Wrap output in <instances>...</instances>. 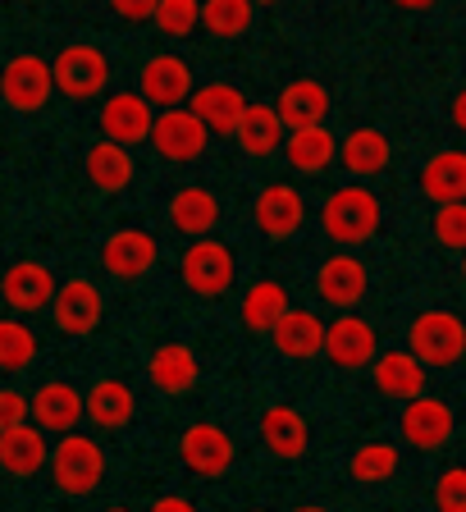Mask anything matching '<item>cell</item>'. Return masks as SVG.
Masks as SVG:
<instances>
[{"mask_svg":"<svg viewBox=\"0 0 466 512\" xmlns=\"http://www.w3.org/2000/svg\"><path fill=\"white\" fill-rule=\"evenodd\" d=\"M288 307H293V298H288V288L279 284V279H256V284L243 293L238 320H243V330H252V334H270L275 320L284 316Z\"/></svg>","mask_w":466,"mask_h":512,"instance_id":"obj_32","label":"cell"},{"mask_svg":"<svg viewBox=\"0 0 466 512\" xmlns=\"http://www.w3.org/2000/svg\"><path fill=\"white\" fill-rule=\"evenodd\" d=\"M329 92L325 83H316V78H293V83H284V92H279L275 101V115L279 124L293 133V128H320L329 119Z\"/></svg>","mask_w":466,"mask_h":512,"instance_id":"obj_24","label":"cell"},{"mask_svg":"<svg viewBox=\"0 0 466 512\" xmlns=\"http://www.w3.org/2000/svg\"><path fill=\"white\" fill-rule=\"evenodd\" d=\"M51 92H55V78H51V64H46L42 55L19 51L0 64V101L10 110H19V115L46 110Z\"/></svg>","mask_w":466,"mask_h":512,"instance_id":"obj_6","label":"cell"},{"mask_svg":"<svg viewBox=\"0 0 466 512\" xmlns=\"http://www.w3.org/2000/svg\"><path fill=\"white\" fill-rule=\"evenodd\" d=\"M83 412L96 430H128L133 416H138V398H133V389L124 380L106 375V380H96L83 394Z\"/></svg>","mask_w":466,"mask_h":512,"instance_id":"obj_25","label":"cell"},{"mask_svg":"<svg viewBox=\"0 0 466 512\" xmlns=\"http://www.w3.org/2000/svg\"><path fill=\"white\" fill-rule=\"evenodd\" d=\"M293 512H329V508H325V503H297Z\"/></svg>","mask_w":466,"mask_h":512,"instance_id":"obj_44","label":"cell"},{"mask_svg":"<svg viewBox=\"0 0 466 512\" xmlns=\"http://www.w3.org/2000/svg\"><path fill=\"white\" fill-rule=\"evenodd\" d=\"M233 138H238V147H243L252 160H265V156H275V151L284 147V124H279L275 106L247 101L243 119H238V128H233Z\"/></svg>","mask_w":466,"mask_h":512,"instance_id":"obj_31","label":"cell"},{"mask_svg":"<svg viewBox=\"0 0 466 512\" xmlns=\"http://www.w3.org/2000/svg\"><path fill=\"white\" fill-rule=\"evenodd\" d=\"M165 220H170V229L183 238H211L215 224H220V197H215L211 188H202V183H188V188H179L170 197Z\"/></svg>","mask_w":466,"mask_h":512,"instance_id":"obj_21","label":"cell"},{"mask_svg":"<svg viewBox=\"0 0 466 512\" xmlns=\"http://www.w3.org/2000/svg\"><path fill=\"white\" fill-rule=\"evenodd\" d=\"M46 458H51V453H46V430L28 426V421L0 430V471H5V476L28 480L46 467Z\"/></svg>","mask_w":466,"mask_h":512,"instance_id":"obj_27","label":"cell"},{"mask_svg":"<svg viewBox=\"0 0 466 512\" xmlns=\"http://www.w3.org/2000/svg\"><path fill=\"white\" fill-rule=\"evenodd\" d=\"M247 512H265V508H247Z\"/></svg>","mask_w":466,"mask_h":512,"instance_id":"obj_47","label":"cell"},{"mask_svg":"<svg viewBox=\"0 0 466 512\" xmlns=\"http://www.w3.org/2000/svg\"><path fill=\"white\" fill-rule=\"evenodd\" d=\"M371 293V270L361 256H348V252H334L329 261H320L316 270V298L334 311H352L366 302Z\"/></svg>","mask_w":466,"mask_h":512,"instance_id":"obj_12","label":"cell"},{"mask_svg":"<svg viewBox=\"0 0 466 512\" xmlns=\"http://www.w3.org/2000/svg\"><path fill=\"white\" fill-rule=\"evenodd\" d=\"M339 160H343V170H348L352 179H375V174L389 170L393 147H389V138H384L380 128L361 124V128H352V133H343Z\"/></svg>","mask_w":466,"mask_h":512,"instance_id":"obj_28","label":"cell"},{"mask_svg":"<svg viewBox=\"0 0 466 512\" xmlns=\"http://www.w3.org/2000/svg\"><path fill=\"white\" fill-rule=\"evenodd\" d=\"M252 224H256V234L275 238V243L293 238L297 229L307 224V202H302V192H297L293 183H270V188H261L252 202Z\"/></svg>","mask_w":466,"mask_h":512,"instance_id":"obj_15","label":"cell"},{"mask_svg":"<svg viewBox=\"0 0 466 512\" xmlns=\"http://www.w3.org/2000/svg\"><path fill=\"white\" fill-rule=\"evenodd\" d=\"M160 261V243L147 229H119L101 243V266L106 275H115L119 284H138L142 275H151Z\"/></svg>","mask_w":466,"mask_h":512,"instance_id":"obj_16","label":"cell"},{"mask_svg":"<svg viewBox=\"0 0 466 512\" xmlns=\"http://www.w3.org/2000/svg\"><path fill=\"white\" fill-rule=\"evenodd\" d=\"M270 343H275V352L288 357V362H311V357H320V343H325V320L311 307H288L275 320Z\"/></svg>","mask_w":466,"mask_h":512,"instance_id":"obj_20","label":"cell"},{"mask_svg":"<svg viewBox=\"0 0 466 512\" xmlns=\"http://www.w3.org/2000/svg\"><path fill=\"white\" fill-rule=\"evenodd\" d=\"M393 5H398V10H416V14H421V10H435L439 0H393Z\"/></svg>","mask_w":466,"mask_h":512,"instance_id":"obj_43","label":"cell"},{"mask_svg":"<svg viewBox=\"0 0 466 512\" xmlns=\"http://www.w3.org/2000/svg\"><path fill=\"white\" fill-rule=\"evenodd\" d=\"M243 106H247L243 87L215 78V83L192 87V106L188 110L197 115V124H202L206 133H220V138H229L233 128H238V119H243Z\"/></svg>","mask_w":466,"mask_h":512,"instance_id":"obj_19","label":"cell"},{"mask_svg":"<svg viewBox=\"0 0 466 512\" xmlns=\"http://www.w3.org/2000/svg\"><path fill=\"white\" fill-rule=\"evenodd\" d=\"M256 435H261L265 453H275L279 462H293V458H302V453L311 448V421L297 412V407L279 403V407H270V412L261 416Z\"/></svg>","mask_w":466,"mask_h":512,"instance_id":"obj_23","label":"cell"},{"mask_svg":"<svg viewBox=\"0 0 466 512\" xmlns=\"http://www.w3.org/2000/svg\"><path fill=\"white\" fill-rule=\"evenodd\" d=\"M457 430V412L444 403V398H407L403 412H398V439L412 448H421V453H435V448H444L448 439H453Z\"/></svg>","mask_w":466,"mask_h":512,"instance_id":"obj_10","label":"cell"},{"mask_svg":"<svg viewBox=\"0 0 466 512\" xmlns=\"http://www.w3.org/2000/svg\"><path fill=\"white\" fill-rule=\"evenodd\" d=\"M32 357H37V334L19 316H0V371H28Z\"/></svg>","mask_w":466,"mask_h":512,"instance_id":"obj_36","label":"cell"},{"mask_svg":"<svg viewBox=\"0 0 466 512\" xmlns=\"http://www.w3.org/2000/svg\"><path fill=\"white\" fill-rule=\"evenodd\" d=\"M380 352V330H375L366 316L357 311H339V316L325 325V343H320V357L339 371H361V366L375 362Z\"/></svg>","mask_w":466,"mask_h":512,"instance_id":"obj_7","label":"cell"},{"mask_svg":"<svg viewBox=\"0 0 466 512\" xmlns=\"http://www.w3.org/2000/svg\"><path fill=\"white\" fill-rule=\"evenodd\" d=\"M398 467H403L398 444H361V448H352V458H348V476L357 480V485H366V490L389 485V480L398 476Z\"/></svg>","mask_w":466,"mask_h":512,"instance_id":"obj_34","label":"cell"},{"mask_svg":"<svg viewBox=\"0 0 466 512\" xmlns=\"http://www.w3.org/2000/svg\"><path fill=\"white\" fill-rule=\"evenodd\" d=\"M147 138L156 147V156L170 160V165H192V160H202L206 147H211V133L197 124L192 110H165V115H156Z\"/></svg>","mask_w":466,"mask_h":512,"instance_id":"obj_11","label":"cell"},{"mask_svg":"<svg viewBox=\"0 0 466 512\" xmlns=\"http://www.w3.org/2000/svg\"><path fill=\"white\" fill-rule=\"evenodd\" d=\"M179 275L197 298H224L238 279V256L220 238H192L179 256Z\"/></svg>","mask_w":466,"mask_h":512,"instance_id":"obj_4","label":"cell"},{"mask_svg":"<svg viewBox=\"0 0 466 512\" xmlns=\"http://www.w3.org/2000/svg\"><path fill=\"white\" fill-rule=\"evenodd\" d=\"M435 238L448 252H462L466 247V206L462 202H444L435 211Z\"/></svg>","mask_w":466,"mask_h":512,"instance_id":"obj_38","label":"cell"},{"mask_svg":"<svg viewBox=\"0 0 466 512\" xmlns=\"http://www.w3.org/2000/svg\"><path fill=\"white\" fill-rule=\"evenodd\" d=\"M407 352L430 371H453L466 357V325L453 311H416L412 325H407Z\"/></svg>","mask_w":466,"mask_h":512,"instance_id":"obj_3","label":"cell"},{"mask_svg":"<svg viewBox=\"0 0 466 512\" xmlns=\"http://www.w3.org/2000/svg\"><path fill=\"white\" fill-rule=\"evenodd\" d=\"M147 512H202V508H197V503H192L188 494H160V499L151 503Z\"/></svg>","mask_w":466,"mask_h":512,"instance_id":"obj_42","label":"cell"},{"mask_svg":"<svg viewBox=\"0 0 466 512\" xmlns=\"http://www.w3.org/2000/svg\"><path fill=\"white\" fill-rule=\"evenodd\" d=\"M252 5H279V0H252Z\"/></svg>","mask_w":466,"mask_h":512,"instance_id":"obj_46","label":"cell"},{"mask_svg":"<svg viewBox=\"0 0 466 512\" xmlns=\"http://www.w3.org/2000/svg\"><path fill=\"white\" fill-rule=\"evenodd\" d=\"M106 512H133V508H128V503H110Z\"/></svg>","mask_w":466,"mask_h":512,"instance_id":"obj_45","label":"cell"},{"mask_svg":"<svg viewBox=\"0 0 466 512\" xmlns=\"http://www.w3.org/2000/svg\"><path fill=\"white\" fill-rule=\"evenodd\" d=\"M435 512H466V471L448 467L435 485Z\"/></svg>","mask_w":466,"mask_h":512,"instance_id":"obj_39","label":"cell"},{"mask_svg":"<svg viewBox=\"0 0 466 512\" xmlns=\"http://www.w3.org/2000/svg\"><path fill=\"white\" fill-rule=\"evenodd\" d=\"M151 106L138 92H110L101 96V110H96V124L106 133V142L115 147H133V142H147L151 133Z\"/></svg>","mask_w":466,"mask_h":512,"instance_id":"obj_18","label":"cell"},{"mask_svg":"<svg viewBox=\"0 0 466 512\" xmlns=\"http://www.w3.org/2000/svg\"><path fill=\"white\" fill-rule=\"evenodd\" d=\"M55 288H60V279H55L51 266H42V261H14L0 275V302L14 316H37V311L51 307Z\"/></svg>","mask_w":466,"mask_h":512,"instance_id":"obj_13","label":"cell"},{"mask_svg":"<svg viewBox=\"0 0 466 512\" xmlns=\"http://www.w3.org/2000/svg\"><path fill=\"white\" fill-rule=\"evenodd\" d=\"M51 480L55 490L69 494V499H87V494L101 490V480H106V448L96 444L92 435H69L51 448Z\"/></svg>","mask_w":466,"mask_h":512,"instance_id":"obj_2","label":"cell"},{"mask_svg":"<svg viewBox=\"0 0 466 512\" xmlns=\"http://www.w3.org/2000/svg\"><path fill=\"white\" fill-rule=\"evenodd\" d=\"M425 384H430V371H425L421 362H416L407 348H389L375 357V389H380L384 398H398V403H407V398H421Z\"/></svg>","mask_w":466,"mask_h":512,"instance_id":"obj_26","label":"cell"},{"mask_svg":"<svg viewBox=\"0 0 466 512\" xmlns=\"http://www.w3.org/2000/svg\"><path fill=\"white\" fill-rule=\"evenodd\" d=\"M28 416H32V426L46 430V435H69L83 421V389L69 380L37 384V394L28 398Z\"/></svg>","mask_w":466,"mask_h":512,"instance_id":"obj_17","label":"cell"},{"mask_svg":"<svg viewBox=\"0 0 466 512\" xmlns=\"http://www.w3.org/2000/svg\"><path fill=\"white\" fill-rule=\"evenodd\" d=\"M110 10L119 14L124 23H147L156 14V0H106Z\"/></svg>","mask_w":466,"mask_h":512,"instance_id":"obj_41","label":"cell"},{"mask_svg":"<svg viewBox=\"0 0 466 512\" xmlns=\"http://www.w3.org/2000/svg\"><path fill=\"white\" fill-rule=\"evenodd\" d=\"M279 151H284V160L297 174H325L329 165L339 160V138H334L325 124L320 128H293Z\"/></svg>","mask_w":466,"mask_h":512,"instance_id":"obj_30","label":"cell"},{"mask_svg":"<svg viewBox=\"0 0 466 512\" xmlns=\"http://www.w3.org/2000/svg\"><path fill=\"white\" fill-rule=\"evenodd\" d=\"M147 380L156 384L160 394L179 398V394H188L192 384L202 380V362H197V352H192L188 343L170 339V343H160V348L147 357Z\"/></svg>","mask_w":466,"mask_h":512,"instance_id":"obj_22","label":"cell"},{"mask_svg":"<svg viewBox=\"0 0 466 512\" xmlns=\"http://www.w3.org/2000/svg\"><path fill=\"white\" fill-rule=\"evenodd\" d=\"M138 96L151 110L156 106L160 110H179L192 96V64L174 51L151 55V60L142 64V74H138Z\"/></svg>","mask_w":466,"mask_h":512,"instance_id":"obj_14","label":"cell"},{"mask_svg":"<svg viewBox=\"0 0 466 512\" xmlns=\"http://www.w3.org/2000/svg\"><path fill=\"white\" fill-rule=\"evenodd\" d=\"M380 224H384V202L361 183L329 192L325 206H320V229H325L329 243L339 247H366L380 234Z\"/></svg>","mask_w":466,"mask_h":512,"instance_id":"obj_1","label":"cell"},{"mask_svg":"<svg viewBox=\"0 0 466 512\" xmlns=\"http://www.w3.org/2000/svg\"><path fill=\"white\" fill-rule=\"evenodd\" d=\"M83 170H87V183H92L96 192H124L133 188V174H138V165H133V156H128V147H115V142H92L83 156Z\"/></svg>","mask_w":466,"mask_h":512,"instance_id":"obj_29","label":"cell"},{"mask_svg":"<svg viewBox=\"0 0 466 512\" xmlns=\"http://www.w3.org/2000/svg\"><path fill=\"white\" fill-rule=\"evenodd\" d=\"M23 421H28V398L19 389H10V384H0V430L23 426Z\"/></svg>","mask_w":466,"mask_h":512,"instance_id":"obj_40","label":"cell"},{"mask_svg":"<svg viewBox=\"0 0 466 512\" xmlns=\"http://www.w3.org/2000/svg\"><path fill=\"white\" fill-rule=\"evenodd\" d=\"M51 316H55V330L69 334V339H87V334L101 330V320H106V298H101V288L92 279L74 275L64 279L55 288L51 298Z\"/></svg>","mask_w":466,"mask_h":512,"instance_id":"obj_8","label":"cell"},{"mask_svg":"<svg viewBox=\"0 0 466 512\" xmlns=\"http://www.w3.org/2000/svg\"><path fill=\"white\" fill-rule=\"evenodd\" d=\"M179 458L192 476L220 480L224 471L233 467V458H238V444H233V435L224 426H215V421H192L179 435Z\"/></svg>","mask_w":466,"mask_h":512,"instance_id":"obj_9","label":"cell"},{"mask_svg":"<svg viewBox=\"0 0 466 512\" xmlns=\"http://www.w3.org/2000/svg\"><path fill=\"white\" fill-rule=\"evenodd\" d=\"M252 23H256L252 0H202V28L211 32V37L233 42V37H247Z\"/></svg>","mask_w":466,"mask_h":512,"instance_id":"obj_35","label":"cell"},{"mask_svg":"<svg viewBox=\"0 0 466 512\" xmlns=\"http://www.w3.org/2000/svg\"><path fill=\"white\" fill-rule=\"evenodd\" d=\"M156 28L165 32V37H174V42H183V37H192V32L202 28V0H156Z\"/></svg>","mask_w":466,"mask_h":512,"instance_id":"obj_37","label":"cell"},{"mask_svg":"<svg viewBox=\"0 0 466 512\" xmlns=\"http://www.w3.org/2000/svg\"><path fill=\"white\" fill-rule=\"evenodd\" d=\"M51 78H55V92H64L69 101H96L110 87V55L92 42H74L55 55Z\"/></svg>","mask_w":466,"mask_h":512,"instance_id":"obj_5","label":"cell"},{"mask_svg":"<svg viewBox=\"0 0 466 512\" xmlns=\"http://www.w3.org/2000/svg\"><path fill=\"white\" fill-rule=\"evenodd\" d=\"M421 192L430 197V202H462L466 197V156L457 147L448 151H435V156L425 160L421 170Z\"/></svg>","mask_w":466,"mask_h":512,"instance_id":"obj_33","label":"cell"}]
</instances>
